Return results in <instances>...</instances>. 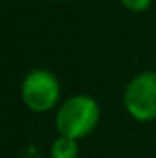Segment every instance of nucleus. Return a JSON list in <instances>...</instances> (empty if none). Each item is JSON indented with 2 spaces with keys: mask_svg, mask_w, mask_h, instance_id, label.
I'll list each match as a JSON object with an SVG mask.
<instances>
[{
  "mask_svg": "<svg viewBox=\"0 0 156 158\" xmlns=\"http://www.w3.org/2000/svg\"><path fill=\"white\" fill-rule=\"evenodd\" d=\"M99 121V105L90 96H74L66 99L55 116V127L61 136L79 140L88 136Z\"/></svg>",
  "mask_w": 156,
  "mask_h": 158,
  "instance_id": "obj_1",
  "label": "nucleus"
},
{
  "mask_svg": "<svg viewBox=\"0 0 156 158\" xmlns=\"http://www.w3.org/2000/svg\"><path fill=\"white\" fill-rule=\"evenodd\" d=\"M123 103L127 112L138 121L156 119V72H142L125 88Z\"/></svg>",
  "mask_w": 156,
  "mask_h": 158,
  "instance_id": "obj_2",
  "label": "nucleus"
},
{
  "mask_svg": "<svg viewBox=\"0 0 156 158\" xmlns=\"http://www.w3.org/2000/svg\"><path fill=\"white\" fill-rule=\"evenodd\" d=\"M61 96L57 77L48 70H33L22 81V101L33 112L51 110Z\"/></svg>",
  "mask_w": 156,
  "mask_h": 158,
  "instance_id": "obj_3",
  "label": "nucleus"
},
{
  "mask_svg": "<svg viewBox=\"0 0 156 158\" xmlns=\"http://www.w3.org/2000/svg\"><path fill=\"white\" fill-rule=\"evenodd\" d=\"M51 158H77L79 155V147H77V140H72L68 136H61L53 140L51 149H50Z\"/></svg>",
  "mask_w": 156,
  "mask_h": 158,
  "instance_id": "obj_4",
  "label": "nucleus"
},
{
  "mask_svg": "<svg viewBox=\"0 0 156 158\" xmlns=\"http://www.w3.org/2000/svg\"><path fill=\"white\" fill-rule=\"evenodd\" d=\"M151 2H153V0H121V4H123L127 9L136 11V13L145 11V9L151 6Z\"/></svg>",
  "mask_w": 156,
  "mask_h": 158,
  "instance_id": "obj_5",
  "label": "nucleus"
}]
</instances>
